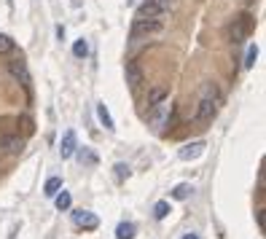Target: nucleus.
Wrapping results in <instances>:
<instances>
[{
  "mask_svg": "<svg viewBox=\"0 0 266 239\" xmlns=\"http://www.w3.org/2000/svg\"><path fill=\"white\" fill-rule=\"evenodd\" d=\"M204 148H207V145H204L202 140H196V143H188V145H183V148L177 151V156H180L183 161H196V159L204 154Z\"/></svg>",
  "mask_w": 266,
  "mask_h": 239,
  "instance_id": "nucleus-6",
  "label": "nucleus"
},
{
  "mask_svg": "<svg viewBox=\"0 0 266 239\" xmlns=\"http://www.w3.org/2000/svg\"><path fill=\"white\" fill-rule=\"evenodd\" d=\"M97 116H99V121H102V127L108 129V132L116 129V124H113V118H110L108 108H105V102H99V105H97Z\"/></svg>",
  "mask_w": 266,
  "mask_h": 239,
  "instance_id": "nucleus-9",
  "label": "nucleus"
},
{
  "mask_svg": "<svg viewBox=\"0 0 266 239\" xmlns=\"http://www.w3.org/2000/svg\"><path fill=\"white\" fill-rule=\"evenodd\" d=\"M167 215H170V204H167V202H156V207H154V218H156V221H164Z\"/></svg>",
  "mask_w": 266,
  "mask_h": 239,
  "instance_id": "nucleus-17",
  "label": "nucleus"
},
{
  "mask_svg": "<svg viewBox=\"0 0 266 239\" xmlns=\"http://www.w3.org/2000/svg\"><path fill=\"white\" fill-rule=\"evenodd\" d=\"M183 239H199V234H185Z\"/></svg>",
  "mask_w": 266,
  "mask_h": 239,
  "instance_id": "nucleus-25",
  "label": "nucleus"
},
{
  "mask_svg": "<svg viewBox=\"0 0 266 239\" xmlns=\"http://www.w3.org/2000/svg\"><path fill=\"white\" fill-rule=\"evenodd\" d=\"M73 54H76V57H86V54H89V43H86L84 38H81V41H76V46H73Z\"/></svg>",
  "mask_w": 266,
  "mask_h": 239,
  "instance_id": "nucleus-18",
  "label": "nucleus"
},
{
  "mask_svg": "<svg viewBox=\"0 0 266 239\" xmlns=\"http://www.w3.org/2000/svg\"><path fill=\"white\" fill-rule=\"evenodd\" d=\"M164 99H167V89H164V86H156V89L148 91V105H151V108L159 105V102H164Z\"/></svg>",
  "mask_w": 266,
  "mask_h": 239,
  "instance_id": "nucleus-12",
  "label": "nucleus"
},
{
  "mask_svg": "<svg viewBox=\"0 0 266 239\" xmlns=\"http://www.w3.org/2000/svg\"><path fill=\"white\" fill-rule=\"evenodd\" d=\"M256 218H258V226H261V231H264V210H258Z\"/></svg>",
  "mask_w": 266,
  "mask_h": 239,
  "instance_id": "nucleus-23",
  "label": "nucleus"
},
{
  "mask_svg": "<svg viewBox=\"0 0 266 239\" xmlns=\"http://www.w3.org/2000/svg\"><path fill=\"white\" fill-rule=\"evenodd\" d=\"M70 202H73V199H70L68 191H57V194H54V204H57V210H68V207H70Z\"/></svg>",
  "mask_w": 266,
  "mask_h": 239,
  "instance_id": "nucleus-13",
  "label": "nucleus"
},
{
  "mask_svg": "<svg viewBox=\"0 0 266 239\" xmlns=\"http://www.w3.org/2000/svg\"><path fill=\"white\" fill-rule=\"evenodd\" d=\"M164 11H167V8H162L159 3H151V0H145L140 8H137L135 19H162V16H164Z\"/></svg>",
  "mask_w": 266,
  "mask_h": 239,
  "instance_id": "nucleus-5",
  "label": "nucleus"
},
{
  "mask_svg": "<svg viewBox=\"0 0 266 239\" xmlns=\"http://www.w3.org/2000/svg\"><path fill=\"white\" fill-rule=\"evenodd\" d=\"M162 19H135L132 24V38H143V35H156L162 32Z\"/></svg>",
  "mask_w": 266,
  "mask_h": 239,
  "instance_id": "nucleus-2",
  "label": "nucleus"
},
{
  "mask_svg": "<svg viewBox=\"0 0 266 239\" xmlns=\"http://www.w3.org/2000/svg\"><path fill=\"white\" fill-rule=\"evenodd\" d=\"M215 105H218V91H215V86H207L202 102H199V110H196V121H210L215 116Z\"/></svg>",
  "mask_w": 266,
  "mask_h": 239,
  "instance_id": "nucleus-1",
  "label": "nucleus"
},
{
  "mask_svg": "<svg viewBox=\"0 0 266 239\" xmlns=\"http://www.w3.org/2000/svg\"><path fill=\"white\" fill-rule=\"evenodd\" d=\"M253 24H256V22H253L250 14H242L239 19H234V24H231V41H234V43H242L245 38L250 35Z\"/></svg>",
  "mask_w": 266,
  "mask_h": 239,
  "instance_id": "nucleus-3",
  "label": "nucleus"
},
{
  "mask_svg": "<svg viewBox=\"0 0 266 239\" xmlns=\"http://www.w3.org/2000/svg\"><path fill=\"white\" fill-rule=\"evenodd\" d=\"M3 148L8 151V154H19V151L24 148V140L22 137H3Z\"/></svg>",
  "mask_w": 266,
  "mask_h": 239,
  "instance_id": "nucleus-11",
  "label": "nucleus"
},
{
  "mask_svg": "<svg viewBox=\"0 0 266 239\" xmlns=\"http://www.w3.org/2000/svg\"><path fill=\"white\" fill-rule=\"evenodd\" d=\"M191 191H194V188H191L188 183H180V185H177L175 191H172V196H175L177 202H183V199H188V194H191Z\"/></svg>",
  "mask_w": 266,
  "mask_h": 239,
  "instance_id": "nucleus-16",
  "label": "nucleus"
},
{
  "mask_svg": "<svg viewBox=\"0 0 266 239\" xmlns=\"http://www.w3.org/2000/svg\"><path fill=\"white\" fill-rule=\"evenodd\" d=\"M135 223H121V226H118V229H116V237L118 239H132V237H135Z\"/></svg>",
  "mask_w": 266,
  "mask_h": 239,
  "instance_id": "nucleus-14",
  "label": "nucleus"
},
{
  "mask_svg": "<svg viewBox=\"0 0 266 239\" xmlns=\"http://www.w3.org/2000/svg\"><path fill=\"white\" fill-rule=\"evenodd\" d=\"M59 188H62V180H59V177H49V180H46V188H43V194H46V196H54Z\"/></svg>",
  "mask_w": 266,
  "mask_h": 239,
  "instance_id": "nucleus-15",
  "label": "nucleus"
},
{
  "mask_svg": "<svg viewBox=\"0 0 266 239\" xmlns=\"http://www.w3.org/2000/svg\"><path fill=\"white\" fill-rule=\"evenodd\" d=\"M126 81H129V86H140L143 83V73H140V68H137L135 62L126 65Z\"/></svg>",
  "mask_w": 266,
  "mask_h": 239,
  "instance_id": "nucleus-8",
  "label": "nucleus"
},
{
  "mask_svg": "<svg viewBox=\"0 0 266 239\" xmlns=\"http://www.w3.org/2000/svg\"><path fill=\"white\" fill-rule=\"evenodd\" d=\"M73 223H76V226H81V229H86V231H94L97 226H99V218L94 215V212L78 210V212H73Z\"/></svg>",
  "mask_w": 266,
  "mask_h": 239,
  "instance_id": "nucleus-4",
  "label": "nucleus"
},
{
  "mask_svg": "<svg viewBox=\"0 0 266 239\" xmlns=\"http://www.w3.org/2000/svg\"><path fill=\"white\" fill-rule=\"evenodd\" d=\"M256 59H258V46H250L248 57H245V68H253V65H256Z\"/></svg>",
  "mask_w": 266,
  "mask_h": 239,
  "instance_id": "nucleus-19",
  "label": "nucleus"
},
{
  "mask_svg": "<svg viewBox=\"0 0 266 239\" xmlns=\"http://www.w3.org/2000/svg\"><path fill=\"white\" fill-rule=\"evenodd\" d=\"M116 175H118V180H124V177L129 175V169H126V164H116Z\"/></svg>",
  "mask_w": 266,
  "mask_h": 239,
  "instance_id": "nucleus-22",
  "label": "nucleus"
},
{
  "mask_svg": "<svg viewBox=\"0 0 266 239\" xmlns=\"http://www.w3.org/2000/svg\"><path fill=\"white\" fill-rule=\"evenodd\" d=\"M11 73H14V76H16V78H22V81H24V83H27V81H30L27 70H24V68H22V65H16V62H14V65H11Z\"/></svg>",
  "mask_w": 266,
  "mask_h": 239,
  "instance_id": "nucleus-20",
  "label": "nucleus"
},
{
  "mask_svg": "<svg viewBox=\"0 0 266 239\" xmlns=\"http://www.w3.org/2000/svg\"><path fill=\"white\" fill-rule=\"evenodd\" d=\"M154 113H151V124H156V127H162V124H164V116H167V113H170V105H162V102H159V105H154Z\"/></svg>",
  "mask_w": 266,
  "mask_h": 239,
  "instance_id": "nucleus-10",
  "label": "nucleus"
},
{
  "mask_svg": "<svg viewBox=\"0 0 266 239\" xmlns=\"http://www.w3.org/2000/svg\"><path fill=\"white\" fill-rule=\"evenodd\" d=\"M11 49H14V41L8 35H0V54H8Z\"/></svg>",
  "mask_w": 266,
  "mask_h": 239,
  "instance_id": "nucleus-21",
  "label": "nucleus"
},
{
  "mask_svg": "<svg viewBox=\"0 0 266 239\" xmlns=\"http://www.w3.org/2000/svg\"><path fill=\"white\" fill-rule=\"evenodd\" d=\"M151 3H159L162 8H170V0H151Z\"/></svg>",
  "mask_w": 266,
  "mask_h": 239,
  "instance_id": "nucleus-24",
  "label": "nucleus"
},
{
  "mask_svg": "<svg viewBox=\"0 0 266 239\" xmlns=\"http://www.w3.org/2000/svg\"><path fill=\"white\" fill-rule=\"evenodd\" d=\"M59 154H62V159H70L73 154H76V132L68 129L62 137V143H59Z\"/></svg>",
  "mask_w": 266,
  "mask_h": 239,
  "instance_id": "nucleus-7",
  "label": "nucleus"
}]
</instances>
